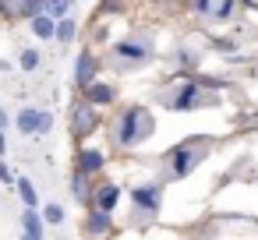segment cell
I'll return each mask as SVG.
<instances>
[{"label":"cell","mask_w":258,"mask_h":240,"mask_svg":"<svg viewBox=\"0 0 258 240\" xmlns=\"http://www.w3.org/2000/svg\"><path fill=\"white\" fill-rule=\"evenodd\" d=\"M152 131H156L152 113H149L145 106H127V110L117 117L113 138H117V145H120V148H135V145H142Z\"/></svg>","instance_id":"obj_1"},{"label":"cell","mask_w":258,"mask_h":240,"mask_svg":"<svg viewBox=\"0 0 258 240\" xmlns=\"http://www.w3.org/2000/svg\"><path fill=\"white\" fill-rule=\"evenodd\" d=\"M131 201H135V212L156 215L159 205H163V191H159V184H138V187L131 191Z\"/></svg>","instance_id":"obj_6"},{"label":"cell","mask_w":258,"mask_h":240,"mask_svg":"<svg viewBox=\"0 0 258 240\" xmlns=\"http://www.w3.org/2000/svg\"><path fill=\"white\" fill-rule=\"evenodd\" d=\"M205 152H209V141H202V138H195V141H184V145L170 148V155H166V163H170V177H173V180L187 177V173L205 159Z\"/></svg>","instance_id":"obj_2"},{"label":"cell","mask_w":258,"mask_h":240,"mask_svg":"<svg viewBox=\"0 0 258 240\" xmlns=\"http://www.w3.org/2000/svg\"><path fill=\"white\" fill-rule=\"evenodd\" d=\"M15 187H18V194H22V205H25V208H36V205H39V194H36L32 180H29L25 173H22V177L15 180Z\"/></svg>","instance_id":"obj_16"},{"label":"cell","mask_w":258,"mask_h":240,"mask_svg":"<svg viewBox=\"0 0 258 240\" xmlns=\"http://www.w3.org/2000/svg\"><path fill=\"white\" fill-rule=\"evenodd\" d=\"M96 127H99L96 106H92V103H78V106L71 110V131H75L78 138H85V134H92Z\"/></svg>","instance_id":"obj_7"},{"label":"cell","mask_w":258,"mask_h":240,"mask_svg":"<svg viewBox=\"0 0 258 240\" xmlns=\"http://www.w3.org/2000/svg\"><path fill=\"white\" fill-rule=\"evenodd\" d=\"M85 229H89L92 236H106V233L113 229V219H110V212H99V208H92V212L85 215Z\"/></svg>","instance_id":"obj_12"},{"label":"cell","mask_w":258,"mask_h":240,"mask_svg":"<svg viewBox=\"0 0 258 240\" xmlns=\"http://www.w3.org/2000/svg\"><path fill=\"white\" fill-rule=\"evenodd\" d=\"M75 39H78V25H75L71 18L57 22V43H60V46H71Z\"/></svg>","instance_id":"obj_18"},{"label":"cell","mask_w":258,"mask_h":240,"mask_svg":"<svg viewBox=\"0 0 258 240\" xmlns=\"http://www.w3.org/2000/svg\"><path fill=\"white\" fill-rule=\"evenodd\" d=\"M149 50H152L149 39H135L131 36V39H124V43L113 46V60L117 64H145L149 60Z\"/></svg>","instance_id":"obj_5"},{"label":"cell","mask_w":258,"mask_h":240,"mask_svg":"<svg viewBox=\"0 0 258 240\" xmlns=\"http://www.w3.org/2000/svg\"><path fill=\"white\" fill-rule=\"evenodd\" d=\"M103 166H106V152H99V148H92V145H85V148L78 152V159H75V173H85V177L99 173Z\"/></svg>","instance_id":"obj_9"},{"label":"cell","mask_w":258,"mask_h":240,"mask_svg":"<svg viewBox=\"0 0 258 240\" xmlns=\"http://www.w3.org/2000/svg\"><path fill=\"white\" fill-rule=\"evenodd\" d=\"M32 36L43 39V43L57 39V22H53L50 15H36V18H32Z\"/></svg>","instance_id":"obj_14"},{"label":"cell","mask_w":258,"mask_h":240,"mask_svg":"<svg viewBox=\"0 0 258 240\" xmlns=\"http://www.w3.org/2000/svg\"><path fill=\"white\" fill-rule=\"evenodd\" d=\"M191 8H195L198 15H205V18H209V15H212V8H216V0H195Z\"/></svg>","instance_id":"obj_23"},{"label":"cell","mask_w":258,"mask_h":240,"mask_svg":"<svg viewBox=\"0 0 258 240\" xmlns=\"http://www.w3.org/2000/svg\"><path fill=\"white\" fill-rule=\"evenodd\" d=\"M15 124H18L22 134H50L53 131V113L39 110V106H22V113H18Z\"/></svg>","instance_id":"obj_4"},{"label":"cell","mask_w":258,"mask_h":240,"mask_svg":"<svg viewBox=\"0 0 258 240\" xmlns=\"http://www.w3.org/2000/svg\"><path fill=\"white\" fill-rule=\"evenodd\" d=\"M43 215L36 208H25V219H22V240H43Z\"/></svg>","instance_id":"obj_13"},{"label":"cell","mask_w":258,"mask_h":240,"mask_svg":"<svg viewBox=\"0 0 258 240\" xmlns=\"http://www.w3.org/2000/svg\"><path fill=\"white\" fill-rule=\"evenodd\" d=\"M117 201H120V187L117 184H99L92 191V208H99V212H113Z\"/></svg>","instance_id":"obj_10"},{"label":"cell","mask_w":258,"mask_h":240,"mask_svg":"<svg viewBox=\"0 0 258 240\" xmlns=\"http://www.w3.org/2000/svg\"><path fill=\"white\" fill-rule=\"evenodd\" d=\"M205 103H212V99L205 96V85L202 82H184V85H177L173 96H166V106L170 110H198Z\"/></svg>","instance_id":"obj_3"},{"label":"cell","mask_w":258,"mask_h":240,"mask_svg":"<svg viewBox=\"0 0 258 240\" xmlns=\"http://www.w3.org/2000/svg\"><path fill=\"white\" fill-rule=\"evenodd\" d=\"M8 152V145H4V131H0V155H4Z\"/></svg>","instance_id":"obj_27"},{"label":"cell","mask_w":258,"mask_h":240,"mask_svg":"<svg viewBox=\"0 0 258 240\" xmlns=\"http://www.w3.org/2000/svg\"><path fill=\"white\" fill-rule=\"evenodd\" d=\"M18 67H22V71H36V67H39V53H36V50H22Z\"/></svg>","instance_id":"obj_21"},{"label":"cell","mask_w":258,"mask_h":240,"mask_svg":"<svg viewBox=\"0 0 258 240\" xmlns=\"http://www.w3.org/2000/svg\"><path fill=\"white\" fill-rule=\"evenodd\" d=\"M96 71H99V60H96V53H92V50L78 53V60H75V85H78V89L92 85V82H96Z\"/></svg>","instance_id":"obj_8"},{"label":"cell","mask_w":258,"mask_h":240,"mask_svg":"<svg viewBox=\"0 0 258 240\" xmlns=\"http://www.w3.org/2000/svg\"><path fill=\"white\" fill-rule=\"evenodd\" d=\"M11 11H8V0H0V18H8Z\"/></svg>","instance_id":"obj_26"},{"label":"cell","mask_w":258,"mask_h":240,"mask_svg":"<svg viewBox=\"0 0 258 240\" xmlns=\"http://www.w3.org/2000/svg\"><path fill=\"white\" fill-rule=\"evenodd\" d=\"M43 219L57 226V222H64V208H60V205H46V208H43Z\"/></svg>","instance_id":"obj_22"},{"label":"cell","mask_w":258,"mask_h":240,"mask_svg":"<svg viewBox=\"0 0 258 240\" xmlns=\"http://www.w3.org/2000/svg\"><path fill=\"white\" fill-rule=\"evenodd\" d=\"M233 11H237V0H216V8H212V22H230L233 18Z\"/></svg>","instance_id":"obj_19"},{"label":"cell","mask_w":258,"mask_h":240,"mask_svg":"<svg viewBox=\"0 0 258 240\" xmlns=\"http://www.w3.org/2000/svg\"><path fill=\"white\" fill-rule=\"evenodd\" d=\"M0 180H4V184H15V180H18V177L11 173V166H8V163H0Z\"/></svg>","instance_id":"obj_24"},{"label":"cell","mask_w":258,"mask_h":240,"mask_svg":"<svg viewBox=\"0 0 258 240\" xmlns=\"http://www.w3.org/2000/svg\"><path fill=\"white\" fill-rule=\"evenodd\" d=\"M113 99H117V89H113V85H106V82L85 85V103H92V106H110Z\"/></svg>","instance_id":"obj_11"},{"label":"cell","mask_w":258,"mask_h":240,"mask_svg":"<svg viewBox=\"0 0 258 240\" xmlns=\"http://www.w3.org/2000/svg\"><path fill=\"white\" fill-rule=\"evenodd\" d=\"M173 60H177V67H187V71L198 67V53H195V50H177Z\"/></svg>","instance_id":"obj_20"},{"label":"cell","mask_w":258,"mask_h":240,"mask_svg":"<svg viewBox=\"0 0 258 240\" xmlns=\"http://www.w3.org/2000/svg\"><path fill=\"white\" fill-rule=\"evenodd\" d=\"M8 124H11V117H8V110H0V131H4Z\"/></svg>","instance_id":"obj_25"},{"label":"cell","mask_w":258,"mask_h":240,"mask_svg":"<svg viewBox=\"0 0 258 240\" xmlns=\"http://www.w3.org/2000/svg\"><path fill=\"white\" fill-rule=\"evenodd\" d=\"M43 4H46V11H43V15H50L53 22H64V18H68V11H71V4H75V0H43Z\"/></svg>","instance_id":"obj_17"},{"label":"cell","mask_w":258,"mask_h":240,"mask_svg":"<svg viewBox=\"0 0 258 240\" xmlns=\"http://www.w3.org/2000/svg\"><path fill=\"white\" fill-rule=\"evenodd\" d=\"M71 194H75V201L92 205V187H89V177H85V173H75V177H71Z\"/></svg>","instance_id":"obj_15"}]
</instances>
